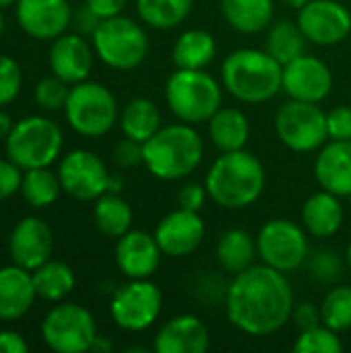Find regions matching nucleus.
I'll return each mask as SVG.
<instances>
[{
	"instance_id": "f257e3e1",
	"label": "nucleus",
	"mask_w": 351,
	"mask_h": 353,
	"mask_svg": "<svg viewBox=\"0 0 351 353\" xmlns=\"http://www.w3.org/2000/svg\"><path fill=\"white\" fill-rule=\"evenodd\" d=\"M294 304L285 273L265 263L236 273L225 288V316L232 327L250 337L281 331L290 323Z\"/></svg>"
},
{
	"instance_id": "f03ea898",
	"label": "nucleus",
	"mask_w": 351,
	"mask_h": 353,
	"mask_svg": "<svg viewBox=\"0 0 351 353\" xmlns=\"http://www.w3.org/2000/svg\"><path fill=\"white\" fill-rule=\"evenodd\" d=\"M267 184V174L257 155L246 149L221 153L205 176L209 199L221 209H246L254 205Z\"/></svg>"
},
{
	"instance_id": "7ed1b4c3",
	"label": "nucleus",
	"mask_w": 351,
	"mask_h": 353,
	"mask_svg": "<svg viewBox=\"0 0 351 353\" xmlns=\"http://www.w3.org/2000/svg\"><path fill=\"white\" fill-rule=\"evenodd\" d=\"M221 85L242 103H265L283 91V64L267 50L240 48L225 56Z\"/></svg>"
},
{
	"instance_id": "20e7f679",
	"label": "nucleus",
	"mask_w": 351,
	"mask_h": 353,
	"mask_svg": "<svg viewBox=\"0 0 351 353\" xmlns=\"http://www.w3.org/2000/svg\"><path fill=\"white\" fill-rule=\"evenodd\" d=\"M203 155L205 143L197 128L186 122L161 126L143 143V165L166 182L188 178L201 165Z\"/></svg>"
},
{
	"instance_id": "39448f33",
	"label": "nucleus",
	"mask_w": 351,
	"mask_h": 353,
	"mask_svg": "<svg viewBox=\"0 0 351 353\" xmlns=\"http://www.w3.org/2000/svg\"><path fill=\"white\" fill-rule=\"evenodd\" d=\"M223 85L205 68H176L166 81V101L172 114L186 124L209 122L221 108Z\"/></svg>"
},
{
	"instance_id": "423d86ee",
	"label": "nucleus",
	"mask_w": 351,
	"mask_h": 353,
	"mask_svg": "<svg viewBox=\"0 0 351 353\" xmlns=\"http://www.w3.org/2000/svg\"><path fill=\"white\" fill-rule=\"evenodd\" d=\"M91 39L95 56L114 70H132L141 66L149 54L147 31L124 14L101 19Z\"/></svg>"
},
{
	"instance_id": "0eeeda50",
	"label": "nucleus",
	"mask_w": 351,
	"mask_h": 353,
	"mask_svg": "<svg viewBox=\"0 0 351 353\" xmlns=\"http://www.w3.org/2000/svg\"><path fill=\"white\" fill-rule=\"evenodd\" d=\"M62 130L46 116H27L14 122L4 139L6 155L21 170L50 168L62 151Z\"/></svg>"
},
{
	"instance_id": "6e6552de",
	"label": "nucleus",
	"mask_w": 351,
	"mask_h": 353,
	"mask_svg": "<svg viewBox=\"0 0 351 353\" xmlns=\"http://www.w3.org/2000/svg\"><path fill=\"white\" fill-rule=\"evenodd\" d=\"M64 114L74 132L95 139L108 134L118 122V103L106 85L81 81L70 87Z\"/></svg>"
},
{
	"instance_id": "1a4fd4ad",
	"label": "nucleus",
	"mask_w": 351,
	"mask_h": 353,
	"mask_svg": "<svg viewBox=\"0 0 351 353\" xmlns=\"http://www.w3.org/2000/svg\"><path fill=\"white\" fill-rule=\"evenodd\" d=\"M277 139L296 153H312L329 141L327 112L319 103L290 99L275 114Z\"/></svg>"
},
{
	"instance_id": "9d476101",
	"label": "nucleus",
	"mask_w": 351,
	"mask_h": 353,
	"mask_svg": "<svg viewBox=\"0 0 351 353\" xmlns=\"http://www.w3.org/2000/svg\"><path fill=\"white\" fill-rule=\"evenodd\" d=\"M163 308L161 290L149 279H130L120 285L110 302V314L116 327L128 333H141L153 327Z\"/></svg>"
},
{
	"instance_id": "9b49d317",
	"label": "nucleus",
	"mask_w": 351,
	"mask_h": 353,
	"mask_svg": "<svg viewBox=\"0 0 351 353\" xmlns=\"http://www.w3.org/2000/svg\"><path fill=\"white\" fill-rule=\"evenodd\" d=\"M41 337L54 352L85 353L91 352L97 337V325L87 308L79 304H58L46 314Z\"/></svg>"
},
{
	"instance_id": "f8f14e48",
	"label": "nucleus",
	"mask_w": 351,
	"mask_h": 353,
	"mask_svg": "<svg viewBox=\"0 0 351 353\" xmlns=\"http://www.w3.org/2000/svg\"><path fill=\"white\" fill-rule=\"evenodd\" d=\"M259 259L281 271L294 273L308 261V238L304 228L292 219H271L267 221L257 236Z\"/></svg>"
},
{
	"instance_id": "ddd939ff",
	"label": "nucleus",
	"mask_w": 351,
	"mask_h": 353,
	"mask_svg": "<svg viewBox=\"0 0 351 353\" xmlns=\"http://www.w3.org/2000/svg\"><path fill=\"white\" fill-rule=\"evenodd\" d=\"M110 172L101 157L87 149H74L66 153L58 168L62 190L79 201H95L108 192Z\"/></svg>"
},
{
	"instance_id": "4468645a",
	"label": "nucleus",
	"mask_w": 351,
	"mask_h": 353,
	"mask_svg": "<svg viewBox=\"0 0 351 353\" xmlns=\"http://www.w3.org/2000/svg\"><path fill=\"white\" fill-rule=\"evenodd\" d=\"M298 25L314 46H337L351 31V12L337 0H310L298 10Z\"/></svg>"
},
{
	"instance_id": "2eb2a0df",
	"label": "nucleus",
	"mask_w": 351,
	"mask_h": 353,
	"mask_svg": "<svg viewBox=\"0 0 351 353\" xmlns=\"http://www.w3.org/2000/svg\"><path fill=\"white\" fill-rule=\"evenodd\" d=\"M205 232L207 228L201 213L178 207L159 219L153 236L166 256L182 259L199 250L205 240Z\"/></svg>"
},
{
	"instance_id": "dca6fc26",
	"label": "nucleus",
	"mask_w": 351,
	"mask_h": 353,
	"mask_svg": "<svg viewBox=\"0 0 351 353\" xmlns=\"http://www.w3.org/2000/svg\"><path fill=\"white\" fill-rule=\"evenodd\" d=\"M333 89L329 64L317 56L302 54L283 66V91L290 99L321 103Z\"/></svg>"
},
{
	"instance_id": "f3484780",
	"label": "nucleus",
	"mask_w": 351,
	"mask_h": 353,
	"mask_svg": "<svg viewBox=\"0 0 351 353\" xmlns=\"http://www.w3.org/2000/svg\"><path fill=\"white\" fill-rule=\"evenodd\" d=\"M17 23L35 39H56L72 23L68 0H17Z\"/></svg>"
},
{
	"instance_id": "a211bd4d",
	"label": "nucleus",
	"mask_w": 351,
	"mask_h": 353,
	"mask_svg": "<svg viewBox=\"0 0 351 353\" xmlns=\"http://www.w3.org/2000/svg\"><path fill=\"white\" fill-rule=\"evenodd\" d=\"M116 265L128 279H149L157 273L161 263V248L153 234L143 230H128L116 242Z\"/></svg>"
},
{
	"instance_id": "6ab92c4d",
	"label": "nucleus",
	"mask_w": 351,
	"mask_h": 353,
	"mask_svg": "<svg viewBox=\"0 0 351 353\" xmlns=\"http://www.w3.org/2000/svg\"><path fill=\"white\" fill-rule=\"evenodd\" d=\"M54 248V236L50 225L39 217H23L10 232L8 250L14 265L35 271L50 261Z\"/></svg>"
},
{
	"instance_id": "aec40b11",
	"label": "nucleus",
	"mask_w": 351,
	"mask_h": 353,
	"mask_svg": "<svg viewBox=\"0 0 351 353\" xmlns=\"http://www.w3.org/2000/svg\"><path fill=\"white\" fill-rule=\"evenodd\" d=\"M93 48L81 33H62L50 48L52 72L68 85L87 81L93 68Z\"/></svg>"
},
{
	"instance_id": "412c9836",
	"label": "nucleus",
	"mask_w": 351,
	"mask_h": 353,
	"mask_svg": "<svg viewBox=\"0 0 351 353\" xmlns=\"http://www.w3.org/2000/svg\"><path fill=\"white\" fill-rule=\"evenodd\" d=\"M209 345V329L194 314L172 316L159 327L153 339L155 353H205Z\"/></svg>"
},
{
	"instance_id": "4be33fe9",
	"label": "nucleus",
	"mask_w": 351,
	"mask_h": 353,
	"mask_svg": "<svg viewBox=\"0 0 351 353\" xmlns=\"http://www.w3.org/2000/svg\"><path fill=\"white\" fill-rule=\"evenodd\" d=\"M314 178L323 190L351 194V141H327L314 159Z\"/></svg>"
},
{
	"instance_id": "5701e85b",
	"label": "nucleus",
	"mask_w": 351,
	"mask_h": 353,
	"mask_svg": "<svg viewBox=\"0 0 351 353\" xmlns=\"http://www.w3.org/2000/svg\"><path fill=\"white\" fill-rule=\"evenodd\" d=\"M37 298L31 271L8 265L0 269V321H19Z\"/></svg>"
},
{
	"instance_id": "b1692460",
	"label": "nucleus",
	"mask_w": 351,
	"mask_h": 353,
	"mask_svg": "<svg viewBox=\"0 0 351 353\" xmlns=\"http://www.w3.org/2000/svg\"><path fill=\"white\" fill-rule=\"evenodd\" d=\"M343 217L345 211L341 205V196L329 190H319L310 194L302 207L304 230L314 238H333L341 230Z\"/></svg>"
},
{
	"instance_id": "393cba45",
	"label": "nucleus",
	"mask_w": 351,
	"mask_h": 353,
	"mask_svg": "<svg viewBox=\"0 0 351 353\" xmlns=\"http://www.w3.org/2000/svg\"><path fill=\"white\" fill-rule=\"evenodd\" d=\"M209 139L221 153L246 149L250 139V122L238 108H219L207 122Z\"/></svg>"
},
{
	"instance_id": "a878e982",
	"label": "nucleus",
	"mask_w": 351,
	"mask_h": 353,
	"mask_svg": "<svg viewBox=\"0 0 351 353\" xmlns=\"http://www.w3.org/2000/svg\"><path fill=\"white\" fill-rule=\"evenodd\" d=\"M221 14L225 23L244 35H254L273 23V0H221Z\"/></svg>"
},
{
	"instance_id": "bb28decb",
	"label": "nucleus",
	"mask_w": 351,
	"mask_h": 353,
	"mask_svg": "<svg viewBox=\"0 0 351 353\" xmlns=\"http://www.w3.org/2000/svg\"><path fill=\"white\" fill-rule=\"evenodd\" d=\"M257 256H259L257 238H252L242 228L225 230L215 244V259H217L219 267L232 275L242 273L248 267H252Z\"/></svg>"
},
{
	"instance_id": "cd10ccee",
	"label": "nucleus",
	"mask_w": 351,
	"mask_h": 353,
	"mask_svg": "<svg viewBox=\"0 0 351 353\" xmlns=\"http://www.w3.org/2000/svg\"><path fill=\"white\" fill-rule=\"evenodd\" d=\"M217 56V41L205 29L184 31L172 48L176 68H207Z\"/></svg>"
},
{
	"instance_id": "c85d7f7f",
	"label": "nucleus",
	"mask_w": 351,
	"mask_h": 353,
	"mask_svg": "<svg viewBox=\"0 0 351 353\" xmlns=\"http://www.w3.org/2000/svg\"><path fill=\"white\" fill-rule=\"evenodd\" d=\"M120 128L126 139L145 143L161 128V112L147 97L130 99L120 112Z\"/></svg>"
},
{
	"instance_id": "c756f323",
	"label": "nucleus",
	"mask_w": 351,
	"mask_h": 353,
	"mask_svg": "<svg viewBox=\"0 0 351 353\" xmlns=\"http://www.w3.org/2000/svg\"><path fill=\"white\" fill-rule=\"evenodd\" d=\"M93 223L108 238H120L132 230V209L118 192H106L95 199Z\"/></svg>"
},
{
	"instance_id": "7c9ffc66",
	"label": "nucleus",
	"mask_w": 351,
	"mask_h": 353,
	"mask_svg": "<svg viewBox=\"0 0 351 353\" xmlns=\"http://www.w3.org/2000/svg\"><path fill=\"white\" fill-rule=\"evenodd\" d=\"M306 35L302 33L298 21H275L267 29V39H265V50L283 66L298 56L306 54Z\"/></svg>"
},
{
	"instance_id": "2f4dec72",
	"label": "nucleus",
	"mask_w": 351,
	"mask_h": 353,
	"mask_svg": "<svg viewBox=\"0 0 351 353\" xmlns=\"http://www.w3.org/2000/svg\"><path fill=\"white\" fill-rule=\"evenodd\" d=\"M33 285L37 292V298H43L48 302H60L74 290V271L60 261H48L41 267H37L33 273Z\"/></svg>"
},
{
	"instance_id": "473e14b6",
	"label": "nucleus",
	"mask_w": 351,
	"mask_h": 353,
	"mask_svg": "<svg viewBox=\"0 0 351 353\" xmlns=\"http://www.w3.org/2000/svg\"><path fill=\"white\" fill-rule=\"evenodd\" d=\"M192 0H137L141 21L153 29H174L186 21Z\"/></svg>"
},
{
	"instance_id": "72a5a7b5",
	"label": "nucleus",
	"mask_w": 351,
	"mask_h": 353,
	"mask_svg": "<svg viewBox=\"0 0 351 353\" xmlns=\"http://www.w3.org/2000/svg\"><path fill=\"white\" fill-rule=\"evenodd\" d=\"M60 190H62V184H60L58 172L54 174L50 168L25 170L23 182H21V194L31 207L46 209L54 205L60 196Z\"/></svg>"
},
{
	"instance_id": "f704fd0d",
	"label": "nucleus",
	"mask_w": 351,
	"mask_h": 353,
	"mask_svg": "<svg viewBox=\"0 0 351 353\" xmlns=\"http://www.w3.org/2000/svg\"><path fill=\"white\" fill-rule=\"evenodd\" d=\"M321 316L323 325L329 329L343 333L351 329V288L350 285H337L327 292V296L321 302Z\"/></svg>"
},
{
	"instance_id": "c9c22d12",
	"label": "nucleus",
	"mask_w": 351,
	"mask_h": 353,
	"mask_svg": "<svg viewBox=\"0 0 351 353\" xmlns=\"http://www.w3.org/2000/svg\"><path fill=\"white\" fill-rule=\"evenodd\" d=\"M294 353H341L343 341L337 331L329 329L327 325H319L304 333H298L294 345Z\"/></svg>"
},
{
	"instance_id": "e433bc0d",
	"label": "nucleus",
	"mask_w": 351,
	"mask_h": 353,
	"mask_svg": "<svg viewBox=\"0 0 351 353\" xmlns=\"http://www.w3.org/2000/svg\"><path fill=\"white\" fill-rule=\"evenodd\" d=\"M68 93H70L68 83H64L62 79H58L54 74V77L41 79L35 85V103L41 110H48V112L64 110L66 99H68Z\"/></svg>"
},
{
	"instance_id": "4c0bfd02",
	"label": "nucleus",
	"mask_w": 351,
	"mask_h": 353,
	"mask_svg": "<svg viewBox=\"0 0 351 353\" xmlns=\"http://www.w3.org/2000/svg\"><path fill=\"white\" fill-rule=\"evenodd\" d=\"M23 74L17 60L0 54V108L8 105L21 91Z\"/></svg>"
},
{
	"instance_id": "58836bf2",
	"label": "nucleus",
	"mask_w": 351,
	"mask_h": 353,
	"mask_svg": "<svg viewBox=\"0 0 351 353\" xmlns=\"http://www.w3.org/2000/svg\"><path fill=\"white\" fill-rule=\"evenodd\" d=\"M329 141H351V108L337 105L327 112Z\"/></svg>"
},
{
	"instance_id": "ea45409f",
	"label": "nucleus",
	"mask_w": 351,
	"mask_h": 353,
	"mask_svg": "<svg viewBox=\"0 0 351 353\" xmlns=\"http://www.w3.org/2000/svg\"><path fill=\"white\" fill-rule=\"evenodd\" d=\"M176 201H178V207L201 213L203 207H205V203L209 201V192H207L205 182H203V184H201V182H186V184L178 190Z\"/></svg>"
},
{
	"instance_id": "a19ab883",
	"label": "nucleus",
	"mask_w": 351,
	"mask_h": 353,
	"mask_svg": "<svg viewBox=\"0 0 351 353\" xmlns=\"http://www.w3.org/2000/svg\"><path fill=\"white\" fill-rule=\"evenodd\" d=\"M290 323L294 325V329L298 333H304L308 329H314L319 325H323V316H321V306L312 304V302H302V304H294Z\"/></svg>"
},
{
	"instance_id": "79ce46f5",
	"label": "nucleus",
	"mask_w": 351,
	"mask_h": 353,
	"mask_svg": "<svg viewBox=\"0 0 351 353\" xmlns=\"http://www.w3.org/2000/svg\"><path fill=\"white\" fill-rule=\"evenodd\" d=\"M341 271V263L335 252L331 250H321L312 261H310V275L317 277L319 281H333Z\"/></svg>"
},
{
	"instance_id": "37998d69",
	"label": "nucleus",
	"mask_w": 351,
	"mask_h": 353,
	"mask_svg": "<svg viewBox=\"0 0 351 353\" xmlns=\"http://www.w3.org/2000/svg\"><path fill=\"white\" fill-rule=\"evenodd\" d=\"M23 172L12 159H0V201L21 192Z\"/></svg>"
},
{
	"instance_id": "c03bdc74",
	"label": "nucleus",
	"mask_w": 351,
	"mask_h": 353,
	"mask_svg": "<svg viewBox=\"0 0 351 353\" xmlns=\"http://www.w3.org/2000/svg\"><path fill=\"white\" fill-rule=\"evenodd\" d=\"M114 161L124 170L141 165L143 163V143L132 141V139H124L114 149Z\"/></svg>"
},
{
	"instance_id": "a18cd8bd",
	"label": "nucleus",
	"mask_w": 351,
	"mask_h": 353,
	"mask_svg": "<svg viewBox=\"0 0 351 353\" xmlns=\"http://www.w3.org/2000/svg\"><path fill=\"white\" fill-rule=\"evenodd\" d=\"M99 23H101V17H97L87 4H83L72 14V25H74L77 33H81V35H93L95 29L99 27Z\"/></svg>"
},
{
	"instance_id": "49530a36",
	"label": "nucleus",
	"mask_w": 351,
	"mask_h": 353,
	"mask_svg": "<svg viewBox=\"0 0 351 353\" xmlns=\"http://www.w3.org/2000/svg\"><path fill=\"white\" fill-rule=\"evenodd\" d=\"M85 4L101 19H110L116 14H122L126 0H85Z\"/></svg>"
},
{
	"instance_id": "de8ad7c7",
	"label": "nucleus",
	"mask_w": 351,
	"mask_h": 353,
	"mask_svg": "<svg viewBox=\"0 0 351 353\" xmlns=\"http://www.w3.org/2000/svg\"><path fill=\"white\" fill-rule=\"evenodd\" d=\"M27 341L17 331H0V353H25Z\"/></svg>"
},
{
	"instance_id": "09e8293b",
	"label": "nucleus",
	"mask_w": 351,
	"mask_h": 353,
	"mask_svg": "<svg viewBox=\"0 0 351 353\" xmlns=\"http://www.w3.org/2000/svg\"><path fill=\"white\" fill-rule=\"evenodd\" d=\"M112 350H114L112 341L108 337H101V335H97L95 341H93V345H91V352L95 353H110Z\"/></svg>"
},
{
	"instance_id": "8fccbe9b",
	"label": "nucleus",
	"mask_w": 351,
	"mask_h": 353,
	"mask_svg": "<svg viewBox=\"0 0 351 353\" xmlns=\"http://www.w3.org/2000/svg\"><path fill=\"white\" fill-rule=\"evenodd\" d=\"M12 126H14L12 118H10L6 112H2V110H0V139H6V137L10 134Z\"/></svg>"
},
{
	"instance_id": "3c124183",
	"label": "nucleus",
	"mask_w": 351,
	"mask_h": 353,
	"mask_svg": "<svg viewBox=\"0 0 351 353\" xmlns=\"http://www.w3.org/2000/svg\"><path fill=\"white\" fill-rule=\"evenodd\" d=\"M288 8H294V10H300L304 4H308L310 0H281Z\"/></svg>"
},
{
	"instance_id": "603ef678",
	"label": "nucleus",
	"mask_w": 351,
	"mask_h": 353,
	"mask_svg": "<svg viewBox=\"0 0 351 353\" xmlns=\"http://www.w3.org/2000/svg\"><path fill=\"white\" fill-rule=\"evenodd\" d=\"M345 261H348V267H350L351 271V242L350 246H348V252H345Z\"/></svg>"
},
{
	"instance_id": "864d4df0",
	"label": "nucleus",
	"mask_w": 351,
	"mask_h": 353,
	"mask_svg": "<svg viewBox=\"0 0 351 353\" xmlns=\"http://www.w3.org/2000/svg\"><path fill=\"white\" fill-rule=\"evenodd\" d=\"M12 2H17V0H0V8H4V6H10Z\"/></svg>"
},
{
	"instance_id": "5fc2aeb1",
	"label": "nucleus",
	"mask_w": 351,
	"mask_h": 353,
	"mask_svg": "<svg viewBox=\"0 0 351 353\" xmlns=\"http://www.w3.org/2000/svg\"><path fill=\"white\" fill-rule=\"evenodd\" d=\"M4 33V17H2V12H0V35Z\"/></svg>"
},
{
	"instance_id": "6e6d98bb",
	"label": "nucleus",
	"mask_w": 351,
	"mask_h": 353,
	"mask_svg": "<svg viewBox=\"0 0 351 353\" xmlns=\"http://www.w3.org/2000/svg\"><path fill=\"white\" fill-rule=\"evenodd\" d=\"M348 199H350V207H351V194H350V196H348Z\"/></svg>"
}]
</instances>
